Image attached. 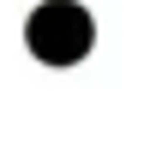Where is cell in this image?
<instances>
[{"label": "cell", "instance_id": "6da1fadb", "mask_svg": "<svg viewBox=\"0 0 150 144\" xmlns=\"http://www.w3.org/2000/svg\"><path fill=\"white\" fill-rule=\"evenodd\" d=\"M24 42H30V54H36V60H48V66H72V60L90 54L96 24H90V12H84L78 0H42V6L30 12Z\"/></svg>", "mask_w": 150, "mask_h": 144}]
</instances>
